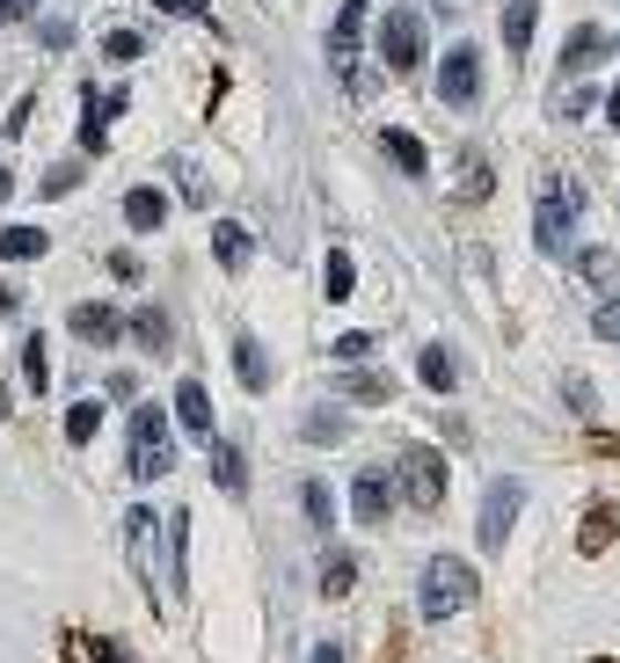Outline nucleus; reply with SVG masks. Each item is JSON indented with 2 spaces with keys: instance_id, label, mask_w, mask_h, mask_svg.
I'll use <instances>...</instances> for the list:
<instances>
[{
  "instance_id": "31",
  "label": "nucleus",
  "mask_w": 620,
  "mask_h": 663,
  "mask_svg": "<svg viewBox=\"0 0 620 663\" xmlns=\"http://www.w3.org/2000/svg\"><path fill=\"white\" fill-rule=\"evenodd\" d=\"M103 52L117 59V66H132V59L146 52V37H140V30H110V37H103Z\"/></svg>"
},
{
  "instance_id": "20",
  "label": "nucleus",
  "mask_w": 620,
  "mask_h": 663,
  "mask_svg": "<svg viewBox=\"0 0 620 663\" xmlns=\"http://www.w3.org/2000/svg\"><path fill=\"white\" fill-rule=\"evenodd\" d=\"M44 248H52L44 227H0V262H37Z\"/></svg>"
},
{
  "instance_id": "18",
  "label": "nucleus",
  "mask_w": 620,
  "mask_h": 663,
  "mask_svg": "<svg viewBox=\"0 0 620 663\" xmlns=\"http://www.w3.org/2000/svg\"><path fill=\"white\" fill-rule=\"evenodd\" d=\"M577 278L599 284V292H620V256L613 248H577Z\"/></svg>"
},
{
  "instance_id": "22",
  "label": "nucleus",
  "mask_w": 620,
  "mask_h": 663,
  "mask_svg": "<svg viewBox=\"0 0 620 663\" xmlns=\"http://www.w3.org/2000/svg\"><path fill=\"white\" fill-rule=\"evenodd\" d=\"M533 30H540V8H533V0H504V44H512V52H526Z\"/></svg>"
},
{
  "instance_id": "12",
  "label": "nucleus",
  "mask_w": 620,
  "mask_h": 663,
  "mask_svg": "<svg viewBox=\"0 0 620 663\" xmlns=\"http://www.w3.org/2000/svg\"><path fill=\"white\" fill-rule=\"evenodd\" d=\"M234 372H241V386H248V394H264V386H270V358H264V343H256V335H234Z\"/></svg>"
},
{
  "instance_id": "26",
  "label": "nucleus",
  "mask_w": 620,
  "mask_h": 663,
  "mask_svg": "<svg viewBox=\"0 0 620 663\" xmlns=\"http://www.w3.org/2000/svg\"><path fill=\"white\" fill-rule=\"evenodd\" d=\"M132 561H140V583L154 591V518L146 510H132Z\"/></svg>"
},
{
  "instance_id": "30",
  "label": "nucleus",
  "mask_w": 620,
  "mask_h": 663,
  "mask_svg": "<svg viewBox=\"0 0 620 663\" xmlns=\"http://www.w3.org/2000/svg\"><path fill=\"white\" fill-rule=\"evenodd\" d=\"M22 380H30L37 394L52 386V358H44V335H30V343H22Z\"/></svg>"
},
{
  "instance_id": "7",
  "label": "nucleus",
  "mask_w": 620,
  "mask_h": 663,
  "mask_svg": "<svg viewBox=\"0 0 620 663\" xmlns=\"http://www.w3.org/2000/svg\"><path fill=\"white\" fill-rule=\"evenodd\" d=\"M438 103L445 110H475L482 103V52L475 44H453L438 66Z\"/></svg>"
},
{
  "instance_id": "41",
  "label": "nucleus",
  "mask_w": 620,
  "mask_h": 663,
  "mask_svg": "<svg viewBox=\"0 0 620 663\" xmlns=\"http://www.w3.org/2000/svg\"><path fill=\"white\" fill-rule=\"evenodd\" d=\"M8 190H16V175H8V168H0V205H8Z\"/></svg>"
},
{
  "instance_id": "34",
  "label": "nucleus",
  "mask_w": 620,
  "mask_h": 663,
  "mask_svg": "<svg viewBox=\"0 0 620 663\" xmlns=\"http://www.w3.org/2000/svg\"><path fill=\"white\" fill-rule=\"evenodd\" d=\"M73 183H81V160H59V168L44 175V197H66Z\"/></svg>"
},
{
  "instance_id": "28",
  "label": "nucleus",
  "mask_w": 620,
  "mask_h": 663,
  "mask_svg": "<svg viewBox=\"0 0 620 663\" xmlns=\"http://www.w3.org/2000/svg\"><path fill=\"white\" fill-rule=\"evenodd\" d=\"M95 431H103V402H73L66 408V445H89Z\"/></svg>"
},
{
  "instance_id": "11",
  "label": "nucleus",
  "mask_w": 620,
  "mask_h": 663,
  "mask_svg": "<svg viewBox=\"0 0 620 663\" xmlns=\"http://www.w3.org/2000/svg\"><path fill=\"white\" fill-rule=\"evenodd\" d=\"M176 423H183V431H197L205 445H213V394H205L197 380H183V386H176Z\"/></svg>"
},
{
  "instance_id": "42",
  "label": "nucleus",
  "mask_w": 620,
  "mask_h": 663,
  "mask_svg": "<svg viewBox=\"0 0 620 663\" xmlns=\"http://www.w3.org/2000/svg\"><path fill=\"white\" fill-rule=\"evenodd\" d=\"M613 44H620V37H613Z\"/></svg>"
},
{
  "instance_id": "3",
  "label": "nucleus",
  "mask_w": 620,
  "mask_h": 663,
  "mask_svg": "<svg viewBox=\"0 0 620 663\" xmlns=\"http://www.w3.org/2000/svg\"><path fill=\"white\" fill-rule=\"evenodd\" d=\"M424 15H416V8H388V15H380V66L388 73H416L424 66Z\"/></svg>"
},
{
  "instance_id": "6",
  "label": "nucleus",
  "mask_w": 620,
  "mask_h": 663,
  "mask_svg": "<svg viewBox=\"0 0 620 663\" xmlns=\"http://www.w3.org/2000/svg\"><path fill=\"white\" fill-rule=\"evenodd\" d=\"M518 504H526V489H518L512 474H504V481H489V496H482V525H475V547H482V555H504V540H512V525H518Z\"/></svg>"
},
{
  "instance_id": "8",
  "label": "nucleus",
  "mask_w": 620,
  "mask_h": 663,
  "mask_svg": "<svg viewBox=\"0 0 620 663\" xmlns=\"http://www.w3.org/2000/svg\"><path fill=\"white\" fill-rule=\"evenodd\" d=\"M132 103L124 87H89V110H81V146L89 154H110V117Z\"/></svg>"
},
{
  "instance_id": "15",
  "label": "nucleus",
  "mask_w": 620,
  "mask_h": 663,
  "mask_svg": "<svg viewBox=\"0 0 620 663\" xmlns=\"http://www.w3.org/2000/svg\"><path fill=\"white\" fill-rule=\"evenodd\" d=\"M161 219H168V197L161 190H124V227L132 234H154Z\"/></svg>"
},
{
  "instance_id": "4",
  "label": "nucleus",
  "mask_w": 620,
  "mask_h": 663,
  "mask_svg": "<svg viewBox=\"0 0 620 663\" xmlns=\"http://www.w3.org/2000/svg\"><path fill=\"white\" fill-rule=\"evenodd\" d=\"M569 234H577V183H548L533 205V241L548 256H569Z\"/></svg>"
},
{
  "instance_id": "2",
  "label": "nucleus",
  "mask_w": 620,
  "mask_h": 663,
  "mask_svg": "<svg viewBox=\"0 0 620 663\" xmlns=\"http://www.w3.org/2000/svg\"><path fill=\"white\" fill-rule=\"evenodd\" d=\"M176 467V445H168V408H146V402H132V474L140 481H161V474Z\"/></svg>"
},
{
  "instance_id": "27",
  "label": "nucleus",
  "mask_w": 620,
  "mask_h": 663,
  "mask_svg": "<svg viewBox=\"0 0 620 663\" xmlns=\"http://www.w3.org/2000/svg\"><path fill=\"white\" fill-rule=\"evenodd\" d=\"M300 510H307V525H314V532H329V525H337V496L321 489V481H300Z\"/></svg>"
},
{
  "instance_id": "1",
  "label": "nucleus",
  "mask_w": 620,
  "mask_h": 663,
  "mask_svg": "<svg viewBox=\"0 0 620 663\" xmlns=\"http://www.w3.org/2000/svg\"><path fill=\"white\" fill-rule=\"evenodd\" d=\"M475 605V569L461 555H431L424 561V583H416V612L424 620H453V612Z\"/></svg>"
},
{
  "instance_id": "17",
  "label": "nucleus",
  "mask_w": 620,
  "mask_h": 663,
  "mask_svg": "<svg viewBox=\"0 0 620 663\" xmlns=\"http://www.w3.org/2000/svg\"><path fill=\"white\" fill-rule=\"evenodd\" d=\"M380 154H388L402 175H424V168H431V154H424V139H416V132H380Z\"/></svg>"
},
{
  "instance_id": "37",
  "label": "nucleus",
  "mask_w": 620,
  "mask_h": 663,
  "mask_svg": "<svg viewBox=\"0 0 620 663\" xmlns=\"http://www.w3.org/2000/svg\"><path fill=\"white\" fill-rule=\"evenodd\" d=\"M161 8H176V15H205V0H161Z\"/></svg>"
},
{
  "instance_id": "16",
  "label": "nucleus",
  "mask_w": 620,
  "mask_h": 663,
  "mask_svg": "<svg viewBox=\"0 0 620 663\" xmlns=\"http://www.w3.org/2000/svg\"><path fill=\"white\" fill-rule=\"evenodd\" d=\"M416 372H424V386L453 394V380H461V358H453L445 343H424V350H416Z\"/></svg>"
},
{
  "instance_id": "35",
  "label": "nucleus",
  "mask_w": 620,
  "mask_h": 663,
  "mask_svg": "<svg viewBox=\"0 0 620 663\" xmlns=\"http://www.w3.org/2000/svg\"><path fill=\"white\" fill-rule=\"evenodd\" d=\"M110 278H117V284H140L146 270H140V256H132V248H117V256H110Z\"/></svg>"
},
{
  "instance_id": "9",
  "label": "nucleus",
  "mask_w": 620,
  "mask_h": 663,
  "mask_svg": "<svg viewBox=\"0 0 620 663\" xmlns=\"http://www.w3.org/2000/svg\"><path fill=\"white\" fill-rule=\"evenodd\" d=\"M351 510H358V525H388V510H394V481L380 467H365L351 481Z\"/></svg>"
},
{
  "instance_id": "24",
  "label": "nucleus",
  "mask_w": 620,
  "mask_h": 663,
  "mask_svg": "<svg viewBox=\"0 0 620 663\" xmlns=\"http://www.w3.org/2000/svg\"><path fill=\"white\" fill-rule=\"evenodd\" d=\"M394 394V380L388 372H351V380H343V402H365V408H380Z\"/></svg>"
},
{
  "instance_id": "38",
  "label": "nucleus",
  "mask_w": 620,
  "mask_h": 663,
  "mask_svg": "<svg viewBox=\"0 0 620 663\" xmlns=\"http://www.w3.org/2000/svg\"><path fill=\"white\" fill-rule=\"evenodd\" d=\"M606 124L620 132V81H613V95H606Z\"/></svg>"
},
{
  "instance_id": "39",
  "label": "nucleus",
  "mask_w": 620,
  "mask_h": 663,
  "mask_svg": "<svg viewBox=\"0 0 620 663\" xmlns=\"http://www.w3.org/2000/svg\"><path fill=\"white\" fill-rule=\"evenodd\" d=\"M314 663H343V649H337V642H321V649H314Z\"/></svg>"
},
{
  "instance_id": "40",
  "label": "nucleus",
  "mask_w": 620,
  "mask_h": 663,
  "mask_svg": "<svg viewBox=\"0 0 620 663\" xmlns=\"http://www.w3.org/2000/svg\"><path fill=\"white\" fill-rule=\"evenodd\" d=\"M95 663H124V656H117V649H110V642H95Z\"/></svg>"
},
{
  "instance_id": "5",
  "label": "nucleus",
  "mask_w": 620,
  "mask_h": 663,
  "mask_svg": "<svg viewBox=\"0 0 620 663\" xmlns=\"http://www.w3.org/2000/svg\"><path fill=\"white\" fill-rule=\"evenodd\" d=\"M402 496L416 510H445V459H438V445H402Z\"/></svg>"
},
{
  "instance_id": "14",
  "label": "nucleus",
  "mask_w": 620,
  "mask_h": 663,
  "mask_svg": "<svg viewBox=\"0 0 620 663\" xmlns=\"http://www.w3.org/2000/svg\"><path fill=\"white\" fill-rule=\"evenodd\" d=\"M213 256L227 262V270H248L256 241H248V227H241V219H219V227H213Z\"/></svg>"
},
{
  "instance_id": "29",
  "label": "nucleus",
  "mask_w": 620,
  "mask_h": 663,
  "mask_svg": "<svg viewBox=\"0 0 620 663\" xmlns=\"http://www.w3.org/2000/svg\"><path fill=\"white\" fill-rule=\"evenodd\" d=\"M300 431H307V445H337V437H343V408H307Z\"/></svg>"
},
{
  "instance_id": "23",
  "label": "nucleus",
  "mask_w": 620,
  "mask_h": 663,
  "mask_svg": "<svg viewBox=\"0 0 620 663\" xmlns=\"http://www.w3.org/2000/svg\"><path fill=\"white\" fill-rule=\"evenodd\" d=\"M358 583V561L343 555V547H329V561H321V598H351Z\"/></svg>"
},
{
  "instance_id": "13",
  "label": "nucleus",
  "mask_w": 620,
  "mask_h": 663,
  "mask_svg": "<svg viewBox=\"0 0 620 663\" xmlns=\"http://www.w3.org/2000/svg\"><path fill=\"white\" fill-rule=\"evenodd\" d=\"M606 44H613V37H606L599 22H585V30H577V37L562 44V73H585V66H599V59H606Z\"/></svg>"
},
{
  "instance_id": "33",
  "label": "nucleus",
  "mask_w": 620,
  "mask_h": 663,
  "mask_svg": "<svg viewBox=\"0 0 620 663\" xmlns=\"http://www.w3.org/2000/svg\"><path fill=\"white\" fill-rule=\"evenodd\" d=\"M337 358H343V365H358V358H372V329H351V335H337Z\"/></svg>"
},
{
  "instance_id": "36",
  "label": "nucleus",
  "mask_w": 620,
  "mask_h": 663,
  "mask_svg": "<svg viewBox=\"0 0 620 663\" xmlns=\"http://www.w3.org/2000/svg\"><path fill=\"white\" fill-rule=\"evenodd\" d=\"M30 8H37V0H0V22H22Z\"/></svg>"
},
{
  "instance_id": "32",
  "label": "nucleus",
  "mask_w": 620,
  "mask_h": 663,
  "mask_svg": "<svg viewBox=\"0 0 620 663\" xmlns=\"http://www.w3.org/2000/svg\"><path fill=\"white\" fill-rule=\"evenodd\" d=\"M591 329H599L606 343H620V299H599V307H591Z\"/></svg>"
},
{
  "instance_id": "21",
  "label": "nucleus",
  "mask_w": 620,
  "mask_h": 663,
  "mask_svg": "<svg viewBox=\"0 0 620 663\" xmlns=\"http://www.w3.org/2000/svg\"><path fill=\"white\" fill-rule=\"evenodd\" d=\"M132 335H140V350H146V358H168V350H176V335H168V314H161V307L132 314Z\"/></svg>"
},
{
  "instance_id": "25",
  "label": "nucleus",
  "mask_w": 620,
  "mask_h": 663,
  "mask_svg": "<svg viewBox=\"0 0 620 663\" xmlns=\"http://www.w3.org/2000/svg\"><path fill=\"white\" fill-rule=\"evenodd\" d=\"M351 284H358V262L343 256V248H329V262H321V292H329V299H351Z\"/></svg>"
},
{
  "instance_id": "19",
  "label": "nucleus",
  "mask_w": 620,
  "mask_h": 663,
  "mask_svg": "<svg viewBox=\"0 0 620 663\" xmlns=\"http://www.w3.org/2000/svg\"><path fill=\"white\" fill-rule=\"evenodd\" d=\"M213 481H219L227 496L248 489V459H241V445H227V437H213Z\"/></svg>"
},
{
  "instance_id": "10",
  "label": "nucleus",
  "mask_w": 620,
  "mask_h": 663,
  "mask_svg": "<svg viewBox=\"0 0 620 663\" xmlns=\"http://www.w3.org/2000/svg\"><path fill=\"white\" fill-rule=\"evenodd\" d=\"M66 329L81 335V343L110 350V343H117V335H124V321H117V307H95V299H89V307H73V321H66Z\"/></svg>"
}]
</instances>
